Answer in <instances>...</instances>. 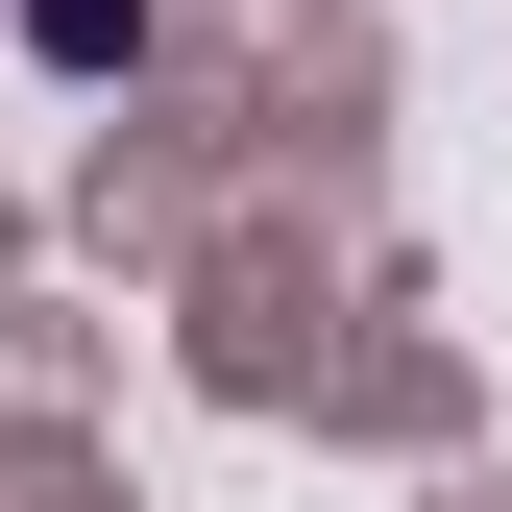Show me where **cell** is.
Masks as SVG:
<instances>
[{
  "mask_svg": "<svg viewBox=\"0 0 512 512\" xmlns=\"http://www.w3.org/2000/svg\"><path fill=\"white\" fill-rule=\"evenodd\" d=\"M25 49H49V74H122V49H147V0H25Z\"/></svg>",
  "mask_w": 512,
  "mask_h": 512,
  "instance_id": "obj_1",
  "label": "cell"
}]
</instances>
